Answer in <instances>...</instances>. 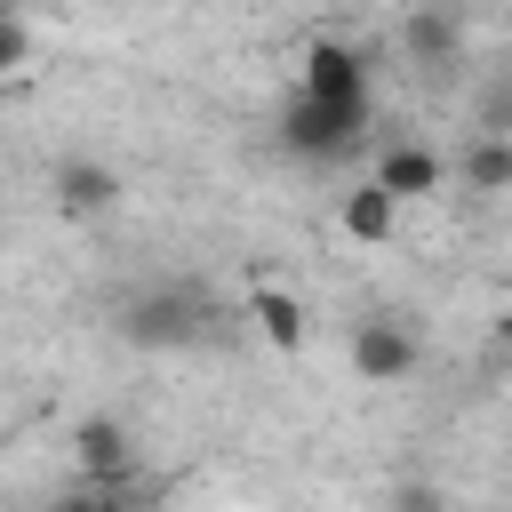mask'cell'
<instances>
[{
    "mask_svg": "<svg viewBox=\"0 0 512 512\" xmlns=\"http://www.w3.org/2000/svg\"><path fill=\"white\" fill-rule=\"evenodd\" d=\"M456 176L472 184V192H512V136H496V128H480L464 152H456Z\"/></svg>",
    "mask_w": 512,
    "mask_h": 512,
    "instance_id": "obj_11",
    "label": "cell"
},
{
    "mask_svg": "<svg viewBox=\"0 0 512 512\" xmlns=\"http://www.w3.org/2000/svg\"><path fill=\"white\" fill-rule=\"evenodd\" d=\"M344 360H352V376H360V384H408V376H416V360H424V344H416V328H408V320L368 312V320H352Z\"/></svg>",
    "mask_w": 512,
    "mask_h": 512,
    "instance_id": "obj_3",
    "label": "cell"
},
{
    "mask_svg": "<svg viewBox=\"0 0 512 512\" xmlns=\"http://www.w3.org/2000/svg\"><path fill=\"white\" fill-rule=\"evenodd\" d=\"M24 56H32V32H24V16H8V8H0V80H8V72H24Z\"/></svg>",
    "mask_w": 512,
    "mask_h": 512,
    "instance_id": "obj_13",
    "label": "cell"
},
{
    "mask_svg": "<svg viewBox=\"0 0 512 512\" xmlns=\"http://www.w3.org/2000/svg\"><path fill=\"white\" fill-rule=\"evenodd\" d=\"M208 320H216V304H208L200 288H184V280L144 288V296H128V304H120V336H128V344H144V352H176V344L208 336Z\"/></svg>",
    "mask_w": 512,
    "mask_h": 512,
    "instance_id": "obj_2",
    "label": "cell"
},
{
    "mask_svg": "<svg viewBox=\"0 0 512 512\" xmlns=\"http://www.w3.org/2000/svg\"><path fill=\"white\" fill-rule=\"evenodd\" d=\"M72 464H80L88 488H128V480H136V432L96 408V416L72 424Z\"/></svg>",
    "mask_w": 512,
    "mask_h": 512,
    "instance_id": "obj_4",
    "label": "cell"
},
{
    "mask_svg": "<svg viewBox=\"0 0 512 512\" xmlns=\"http://www.w3.org/2000/svg\"><path fill=\"white\" fill-rule=\"evenodd\" d=\"M48 192H56V208H64L72 224H96V216H112V208L128 200V176H120L112 160H96V152H72V160L48 176Z\"/></svg>",
    "mask_w": 512,
    "mask_h": 512,
    "instance_id": "obj_5",
    "label": "cell"
},
{
    "mask_svg": "<svg viewBox=\"0 0 512 512\" xmlns=\"http://www.w3.org/2000/svg\"><path fill=\"white\" fill-rule=\"evenodd\" d=\"M384 512H448V488L440 480H392L384 488Z\"/></svg>",
    "mask_w": 512,
    "mask_h": 512,
    "instance_id": "obj_12",
    "label": "cell"
},
{
    "mask_svg": "<svg viewBox=\"0 0 512 512\" xmlns=\"http://www.w3.org/2000/svg\"><path fill=\"white\" fill-rule=\"evenodd\" d=\"M368 120H376V96H360V104H336V96H288L280 104V152L288 160H344V152H360L368 144Z\"/></svg>",
    "mask_w": 512,
    "mask_h": 512,
    "instance_id": "obj_1",
    "label": "cell"
},
{
    "mask_svg": "<svg viewBox=\"0 0 512 512\" xmlns=\"http://www.w3.org/2000/svg\"><path fill=\"white\" fill-rule=\"evenodd\" d=\"M504 80H512V72H504Z\"/></svg>",
    "mask_w": 512,
    "mask_h": 512,
    "instance_id": "obj_16",
    "label": "cell"
},
{
    "mask_svg": "<svg viewBox=\"0 0 512 512\" xmlns=\"http://www.w3.org/2000/svg\"><path fill=\"white\" fill-rule=\"evenodd\" d=\"M304 96H336V104H360L368 96V56L352 40H312L304 48V72H296Z\"/></svg>",
    "mask_w": 512,
    "mask_h": 512,
    "instance_id": "obj_7",
    "label": "cell"
},
{
    "mask_svg": "<svg viewBox=\"0 0 512 512\" xmlns=\"http://www.w3.org/2000/svg\"><path fill=\"white\" fill-rule=\"evenodd\" d=\"M248 320H256V336H264L272 352H304V304H296L288 288L256 280V288H248Z\"/></svg>",
    "mask_w": 512,
    "mask_h": 512,
    "instance_id": "obj_10",
    "label": "cell"
},
{
    "mask_svg": "<svg viewBox=\"0 0 512 512\" xmlns=\"http://www.w3.org/2000/svg\"><path fill=\"white\" fill-rule=\"evenodd\" d=\"M376 184L408 208V200H424V192L448 184V160H440L432 144H384V152H376Z\"/></svg>",
    "mask_w": 512,
    "mask_h": 512,
    "instance_id": "obj_8",
    "label": "cell"
},
{
    "mask_svg": "<svg viewBox=\"0 0 512 512\" xmlns=\"http://www.w3.org/2000/svg\"><path fill=\"white\" fill-rule=\"evenodd\" d=\"M48 512H104V488H88V480H80V488H72V496H56Z\"/></svg>",
    "mask_w": 512,
    "mask_h": 512,
    "instance_id": "obj_15",
    "label": "cell"
},
{
    "mask_svg": "<svg viewBox=\"0 0 512 512\" xmlns=\"http://www.w3.org/2000/svg\"><path fill=\"white\" fill-rule=\"evenodd\" d=\"M336 224H344V240H360V248H384V240L400 232V200H392V192L368 176V184H352V192H344Z\"/></svg>",
    "mask_w": 512,
    "mask_h": 512,
    "instance_id": "obj_9",
    "label": "cell"
},
{
    "mask_svg": "<svg viewBox=\"0 0 512 512\" xmlns=\"http://www.w3.org/2000/svg\"><path fill=\"white\" fill-rule=\"evenodd\" d=\"M448 8H456V0H448Z\"/></svg>",
    "mask_w": 512,
    "mask_h": 512,
    "instance_id": "obj_17",
    "label": "cell"
},
{
    "mask_svg": "<svg viewBox=\"0 0 512 512\" xmlns=\"http://www.w3.org/2000/svg\"><path fill=\"white\" fill-rule=\"evenodd\" d=\"M104 512H160V504H152V496L128 480V488H104Z\"/></svg>",
    "mask_w": 512,
    "mask_h": 512,
    "instance_id": "obj_14",
    "label": "cell"
},
{
    "mask_svg": "<svg viewBox=\"0 0 512 512\" xmlns=\"http://www.w3.org/2000/svg\"><path fill=\"white\" fill-rule=\"evenodd\" d=\"M400 56H408L416 72H456V56H464V24H456V8H448V0L408 8V24H400Z\"/></svg>",
    "mask_w": 512,
    "mask_h": 512,
    "instance_id": "obj_6",
    "label": "cell"
}]
</instances>
